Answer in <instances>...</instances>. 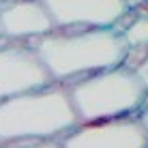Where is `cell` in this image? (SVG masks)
Here are the masks:
<instances>
[{"mask_svg":"<svg viewBox=\"0 0 148 148\" xmlns=\"http://www.w3.org/2000/svg\"><path fill=\"white\" fill-rule=\"evenodd\" d=\"M39 52L56 82H69L84 75L125 64L131 45L114 28H54L34 37Z\"/></svg>","mask_w":148,"mask_h":148,"instance_id":"cell-1","label":"cell"},{"mask_svg":"<svg viewBox=\"0 0 148 148\" xmlns=\"http://www.w3.org/2000/svg\"><path fill=\"white\" fill-rule=\"evenodd\" d=\"M79 122L69 86L62 82L0 101V142L54 140L67 135Z\"/></svg>","mask_w":148,"mask_h":148,"instance_id":"cell-2","label":"cell"},{"mask_svg":"<svg viewBox=\"0 0 148 148\" xmlns=\"http://www.w3.org/2000/svg\"><path fill=\"white\" fill-rule=\"evenodd\" d=\"M67 86L82 122L137 114L148 99L146 84L127 64L84 75Z\"/></svg>","mask_w":148,"mask_h":148,"instance_id":"cell-3","label":"cell"},{"mask_svg":"<svg viewBox=\"0 0 148 148\" xmlns=\"http://www.w3.org/2000/svg\"><path fill=\"white\" fill-rule=\"evenodd\" d=\"M64 148H148V129L140 116L79 122L60 137Z\"/></svg>","mask_w":148,"mask_h":148,"instance_id":"cell-4","label":"cell"},{"mask_svg":"<svg viewBox=\"0 0 148 148\" xmlns=\"http://www.w3.org/2000/svg\"><path fill=\"white\" fill-rule=\"evenodd\" d=\"M54 75L30 45L0 47V101L52 84Z\"/></svg>","mask_w":148,"mask_h":148,"instance_id":"cell-5","label":"cell"},{"mask_svg":"<svg viewBox=\"0 0 148 148\" xmlns=\"http://www.w3.org/2000/svg\"><path fill=\"white\" fill-rule=\"evenodd\" d=\"M56 28H112L129 9L127 0H41Z\"/></svg>","mask_w":148,"mask_h":148,"instance_id":"cell-6","label":"cell"},{"mask_svg":"<svg viewBox=\"0 0 148 148\" xmlns=\"http://www.w3.org/2000/svg\"><path fill=\"white\" fill-rule=\"evenodd\" d=\"M54 28L56 22L41 0H15L0 11V30L9 39H34Z\"/></svg>","mask_w":148,"mask_h":148,"instance_id":"cell-7","label":"cell"},{"mask_svg":"<svg viewBox=\"0 0 148 148\" xmlns=\"http://www.w3.org/2000/svg\"><path fill=\"white\" fill-rule=\"evenodd\" d=\"M125 39L129 41L131 47L148 45V17H140V15H137L135 22L131 24L129 30L125 32Z\"/></svg>","mask_w":148,"mask_h":148,"instance_id":"cell-8","label":"cell"},{"mask_svg":"<svg viewBox=\"0 0 148 148\" xmlns=\"http://www.w3.org/2000/svg\"><path fill=\"white\" fill-rule=\"evenodd\" d=\"M0 148H64L60 140H17L0 142Z\"/></svg>","mask_w":148,"mask_h":148,"instance_id":"cell-9","label":"cell"},{"mask_svg":"<svg viewBox=\"0 0 148 148\" xmlns=\"http://www.w3.org/2000/svg\"><path fill=\"white\" fill-rule=\"evenodd\" d=\"M135 73L140 75V79L144 82V84H146V88H148V56H146V60H144V62H142L140 67L135 69Z\"/></svg>","mask_w":148,"mask_h":148,"instance_id":"cell-10","label":"cell"},{"mask_svg":"<svg viewBox=\"0 0 148 148\" xmlns=\"http://www.w3.org/2000/svg\"><path fill=\"white\" fill-rule=\"evenodd\" d=\"M137 116H140V120H142V125L148 129V99L144 101V105L140 108V112H137Z\"/></svg>","mask_w":148,"mask_h":148,"instance_id":"cell-11","label":"cell"},{"mask_svg":"<svg viewBox=\"0 0 148 148\" xmlns=\"http://www.w3.org/2000/svg\"><path fill=\"white\" fill-rule=\"evenodd\" d=\"M142 2H146V0H127V4H129V9H135L137 4H142Z\"/></svg>","mask_w":148,"mask_h":148,"instance_id":"cell-12","label":"cell"},{"mask_svg":"<svg viewBox=\"0 0 148 148\" xmlns=\"http://www.w3.org/2000/svg\"><path fill=\"white\" fill-rule=\"evenodd\" d=\"M0 32H2V30H0Z\"/></svg>","mask_w":148,"mask_h":148,"instance_id":"cell-13","label":"cell"}]
</instances>
